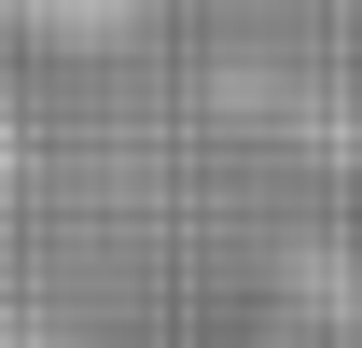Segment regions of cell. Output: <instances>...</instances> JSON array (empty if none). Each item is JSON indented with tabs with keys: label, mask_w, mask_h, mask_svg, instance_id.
<instances>
[{
	"label": "cell",
	"mask_w": 362,
	"mask_h": 348,
	"mask_svg": "<svg viewBox=\"0 0 362 348\" xmlns=\"http://www.w3.org/2000/svg\"><path fill=\"white\" fill-rule=\"evenodd\" d=\"M153 28V0H0V42L28 56H126Z\"/></svg>",
	"instance_id": "cell-1"
}]
</instances>
